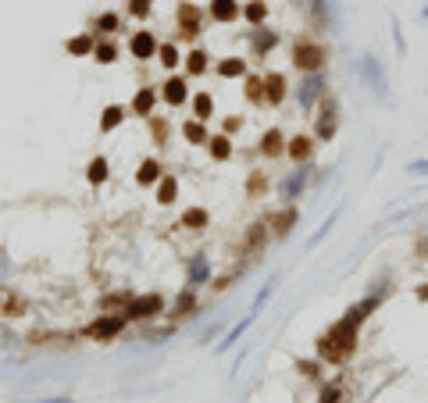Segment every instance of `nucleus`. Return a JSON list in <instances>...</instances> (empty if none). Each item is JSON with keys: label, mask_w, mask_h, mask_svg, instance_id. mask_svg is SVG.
Instances as JSON below:
<instances>
[{"label": "nucleus", "mask_w": 428, "mask_h": 403, "mask_svg": "<svg viewBox=\"0 0 428 403\" xmlns=\"http://www.w3.org/2000/svg\"><path fill=\"white\" fill-rule=\"evenodd\" d=\"M121 118H125V107H118V104H111V107L104 111V118H100V129H104V132H111L114 126H121Z\"/></svg>", "instance_id": "6ab92c4d"}, {"label": "nucleus", "mask_w": 428, "mask_h": 403, "mask_svg": "<svg viewBox=\"0 0 428 403\" xmlns=\"http://www.w3.org/2000/svg\"><path fill=\"white\" fill-rule=\"evenodd\" d=\"M93 57L100 61V65H111V61L118 57V50H114L111 43H97V47H93Z\"/></svg>", "instance_id": "7c9ffc66"}, {"label": "nucleus", "mask_w": 428, "mask_h": 403, "mask_svg": "<svg viewBox=\"0 0 428 403\" xmlns=\"http://www.w3.org/2000/svg\"><path fill=\"white\" fill-rule=\"evenodd\" d=\"M165 311V300L158 296V293H146V296H136V300H129L125 303V318H136V321H143V318H154V314H161Z\"/></svg>", "instance_id": "7ed1b4c3"}, {"label": "nucleus", "mask_w": 428, "mask_h": 403, "mask_svg": "<svg viewBox=\"0 0 428 403\" xmlns=\"http://www.w3.org/2000/svg\"><path fill=\"white\" fill-rule=\"evenodd\" d=\"M264 82H257V79H247V93H250V97L254 100H264V89H261Z\"/></svg>", "instance_id": "e433bc0d"}, {"label": "nucleus", "mask_w": 428, "mask_h": 403, "mask_svg": "<svg viewBox=\"0 0 428 403\" xmlns=\"http://www.w3.org/2000/svg\"><path fill=\"white\" fill-rule=\"evenodd\" d=\"M418 300H428V286H421V289H418Z\"/></svg>", "instance_id": "79ce46f5"}, {"label": "nucleus", "mask_w": 428, "mask_h": 403, "mask_svg": "<svg viewBox=\"0 0 428 403\" xmlns=\"http://www.w3.org/2000/svg\"><path fill=\"white\" fill-rule=\"evenodd\" d=\"M357 328H360V321H353L350 314L346 318H339L335 321L321 339H318V357L321 360H346L350 353H353V347H357Z\"/></svg>", "instance_id": "f257e3e1"}, {"label": "nucleus", "mask_w": 428, "mask_h": 403, "mask_svg": "<svg viewBox=\"0 0 428 403\" xmlns=\"http://www.w3.org/2000/svg\"><path fill=\"white\" fill-rule=\"evenodd\" d=\"M325 93V75H318V72H311L307 79L300 82V89H296V100H300V107H314V100Z\"/></svg>", "instance_id": "39448f33"}, {"label": "nucleus", "mask_w": 428, "mask_h": 403, "mask_svg": "<svg viewBox=\"0 0 428 403\" xmlns=\"http://www.w3.org/2000/svg\"><path fill=\"white\" fill-rule=\"evenodd\" d=\"M261 150L268 153V158H279V153L286 150V146H282V132H279V129L264 132V139H261Z\"/></svg>", "instance_id": "4468645a"}, {"label": "nucleus", "mask_w": 428, "mask_h": 403, "mask_svg": "<svg viewBox=\"0 0 428 403\" xmlns=\"http://www.w3.org/2000/svg\"><path fill=\"white\" fill-rule=\"evenodd\" d=\"M264 15H268V8L261 4V0H254V4H247V8H243V18H247V22H254V25H261V22H264Z\"/></svg>", "instance_id": "b1692460"}, {"label": "nucleus", "mask_w": 428, "mask_h": 403, "mask_svg": "<svg viewBox=\"0 0 428 403\" xmlns=\"http://www.w3.org/2000/svg\"><path fill=\"white\" fill-rule=\"evenodd\" d=\"M211 97H207V93H197V97H193V111H197V118L204 121V118H211Z\"/></svg>", "instance_id": "cd10ccee"}, {"label": "nucleus", "mask_w": 428, "mask_h": 403, "mask_svg": "<svg viewBox=\"0 0 428 403\" xmlns=\"http://www.w3.org/2000/svg\"><path fill=\"white\" fill-rule=\"evenodd\" d=\"M218 75L222 79H236V75H247V65H243V57H229L218 65Z\"/></svg>", "instance_id": "f3484780"}, {"label": "nucleus", "mask_w": 428, "mask_h": 403, "mask_svg": "<svg viewBox=\"0 0 428 403\" xmlns=\"http://www.w3.org/2000/svg\"><path fill=\"white\" fill-rule=\"evenodd\" d=\"M425 18H428V8H425Z\"/></svg>", "instance_id": "c03bdc74"}, {"label": "nucleus", "mask_w": 428, "mask_h": 403, "mask_svg": "<svg viewBox=\"0 0 428 403\" xmlns=\"http://www.w3.org/2000/svg\"><path fill=\"white\" fill-rule=\"evenodd\" d=\"M211 15H214V22H236L239 4L236 0H211Z\"/></svg>", "instance_id": "1a4fd4ad"}, {"label": "nucleus", "mask_w": 428, "mask_h": 403, "mask_svg": "<svg viewBox=\"0 0 428 403\" xmlns=\"http://www.w3.org/2000/svg\"><path fill=\"white\" fill-rule=\"evenodd\" d=\"M193 303H197V300H193V293H182V296L175 300V318H186V314L193 311Z\"/></svg>", "instance_id": "2f4dec72"}, {"label": "nucleus", "mask_w": 428, "mask_h": 403, "mask_svg": "<svg viewBox=\"0 0 428 403\" xmlns=\"http://www.w3.org/2000/svg\"><path fill=\"white\" fill-rule=\"evenodd\" d=\"M93 50V40L89 36H75V40H68V54H89Z\"/></svg>", "instance_id": "473e14b6"}, {"label": "nucleus", "mask_w": 428, "mask_h": 403, "mask_svg": "<svg viewBox=\"0 0 428 403\" xmlns=\"http://www.w3.org/2000/svg\"><path fill=\"white\" fill-rule=\"evenodd\" d=\"M293 222H296V211L289 207V211H282V214H279V218H275V222H271V229H275V232H279V236H286Z\"/></svg>", "instance_id": "393cba45"}, {"label": "nucleus", "mask_w": 428, "mask_h": 403, "mask_svg": "<svg viewBox=\"0 0 428 403\" xmlns=\"http://www.w3.org/2000/svg\"><path fill=\"white\" fill-rule=\"evenodd\" d=\"M175 193H178V182L168 175V178H161V185H158V200L161 204H171L175 200Z\"/></svg>", "instance_id": "4be33fe9"}, {"label": "nucleus", "mask_w": 428, "mask_h": 403, "mask_svg": "<svg viewBox=\"0 0 428 403\" xmlns=\"http://www.w3.org/2000/svg\"><path fill=\"white\" fill-rule=\"evenodd\" d=\"M33 403H72L68 396H50V400H33Z\"/></svg>", "instance_id": "a19ab883"}, {"label": "nucleus", "mask_w": 428, "mask_h": 403, "mask_svg": "<svg viewBox=\"0 0 428 403\" xmlns=\"http://www.w3.org/2000/svg\"><path fill=\"white\" fill-rule=\"evenodd\" d=\"M421 254H428V239H425V243H421Z\"/></svg>", "instance_id": "37998d69"}, {"label": "nucleus", "mask_w": 428, "mask_h": 403, "mask_svg": "<svg viewBox=\"0 0 428 403\" xmlns=\"http://www.w3.org/2000/svg\"><path fill=\"white\" fill-rule=\"evenodd\" d=\"M321 403H339V386H328L321 393Z\"/></svg>", "instance_id": "58836bf2"}, {"label": "nucleus", "mask_w": 428, "mask_h": 403, "mask_svg": "<svg viewBox=\"0 0 428 403\" xmlns=\"http://www.w3.org/2000/svg\"><path fill=\"white\" fill-rule=\"evenodd\" d=\"M165 100L171 107H182L186 104V79H168L165 82Z\"/></svg>", "instance_id": "9d476101"}, {"label": "nucleus", "mask_w": 428, "mask_h": 403, "mask_svg": "<svg viewBox=\"0 0 428 403\" xmlns=\"http://www.w3.org/2000/svg\"><path fill=\"white\" fill-rule=\"evenodd\" d=\"M282 97H286V79L275 72V75L264 79V100L268 104H282Z\"/></svg>", "instance_id": "6e6552de"}, {"label": "nucleus", "mask_w": 428, "mask_h": 403, "mask_svg": "<svg viewBox=\"0 0 428 403\" xmlns=\"http://www.w3.org/2000/svg\"><path fill=\"white\" fill-rule=\"evenodd\" d=\"M129 11H132L136 18H143V15L150 11V0H132V4H129Z\"/></svg>", "instance_id": "4c0bfd02"}, {"label": "nucleus", "mask_w": 428, "mask_h": 403, "mask_svg": "<svg viewBox=\"0 0 428 403\" xmlns=\"http://www.w3.org/2000/svg\"><path fill=\"white\" fill-rule=\"evenodd\" d=\"M250 321H254V314H250V318H243V321H239V325H236V328H232V332H229V335H225V343H222V347H218V350H229V347H232V343H236V339H239V335H243V332H247V328H250Z\"/></svg>", "instance_id": "c85d7f7f"}, {"label": "nucleus", "mask_w": 428, "mask_h": 403, "mask_svg": "<svg viewBox=\"0 0 428 403\" xmlns=\"http://www.w3.org/2000/svg\"><path fill=\"white\" fill-rule=\"evenodd\" d=\"M325 47L321 43H314V40H300L296 47H293V65L300 68V72H318L321 65H325Z\"/></svg>", "instance_id": "f03ea898"}, {"label": "nucleus", "mask_w": 428, "mask_h": 403, "mask_svg": "<svg viewBox=\"0 0 428 403\" xmlns=\"http://www.w3.org/2000/svg\"><path fill=\"white\" fill-rule=\"evenodd\" d=\"M86 178H89V182H104V178H107V161H104V158L89 161V172H86Z\"/></svg>", "instance_id": "a878e982"}, {"label": "nucleus", "mask_w": 428, "mask_h": 403, "mask_svg": "<svg viewBox=\"0 0 428 403\" xmlns=\"http://www.w3.org/2000/svg\"><path fill=\"white\" fill-rule=\"evenodd\" d=\"M182 225L186 229H204L207 225V211H186L182 214Z\"/></svg>", "instance_id": "bb28decb"}, {"label": "nucleus", "mask_w": 428, "mask_h": 403, "mask_svg": "<svg viewBox=\"0 0 428 403\" xmlns=\"http://www.w3.org/2000/svg\"><path fill=\"white\" fill-rule=\"evenodd\" d=\"M275 43H279V36L271 29H257L254 33V54H268V50H275Z\"/></svg>", "instance_id": "2eb2a0df"}, {"label": "nucleus", "mask_w": 428, "mask_h": 403, "mask_svg": "<svg viewBox=\"0 0 428 403\" xmlns=\"http://www.w3.org/2000/svg\"><path fill=\"white\" fill-rule=\"evenodd\" d=\"M207 143H211V153H214V158H218V161H229L232 146H229V139H225V136H214V139H207Z\"/></svg>", "instance_id": "5701e85b"}, {"label": "nucleus", "mask_w": 428, "mask_h": 403, "mask_svg": "<svg viewBox=\"0 0 428 403\" xmlns=\"http://www.w3.org/2000/svg\"><path fill=\"white\" fill-rule=\"evenodd\" d=\"M186 68H190V75H200V72H207V54H204V50H193V54H190V65H186Z\"/></svg>", "instance_id": "c756f323"}, {"label": "nucleus", "mask_w": 428, "mask_h": 403, "mask_svg": "<svg viewBox=\"0 0 428 403\" xmlns=\"http://www.w3.org/2000/svg\"><path fill=\"white\" fill-rule=\"evenodd\" d=\"M178 33L182 36H197L200 33V11L193 4H182L178 8Z\"/></svg>", "instance_id": "0eeeda50"}, {"label": "nucleus", "mask_w": 428, "mask_h": 403, "mask_svg": "<svg viewBox=\"0 0 428 403\" xmlns=\"http://www.w3.org/2000/svg\"><path fill=\"white\" fill-rule=\"evenodd\" d=\"M97 29H100V33H114V29H118V15H100V22H97Z\"/></svg>", "instance_id": "c9c22d12"}, {"label": "nucleus", "mask_w": 428, "mask_h": 403, "mask_svg": "<svg viewBox=\"0 0 428 403\" xmlns=\"http://www.w3.org/2000/svg\"><path fill=\"white\" fill-rule=\"evenodd\" d=\"M182 132H186V139H193V143H207V132H204L200 121H190V126L182 129Z\"/></svg>", "instance_id": "72a5a7b5"}, {"label": "nucleus", "mask_w": 428, "mask_h": 403, "mask_svg": "<svg viewBox=\"0 0 428 403\" xmlns=\"http://www.w3.org/2000/svg\"><path fill=\"white\" fill-rule=\"evenodd\" d=\"M335 136V104H328L318 118V139H332Z\"/></svg>", "instance_id": "f8f14e48"}, {"label": "nucleus", "mask_w": 428, "mask_h": 403, "mask_svg": "<svg viewBox=\"0 0 428 403\" xmlns=\"http://www.w3.org/2000/svg\"><path fill=\"white\" fill-rule=\"evenodd\" d=\"M161 65H165V68H175V65H178V50H175L171 43L161 47Z\"/></svg>", "instance_id": "f704fd0d"}, {"label": "nucleus", "mask_w": 428, "mask_h": 403, "mask_svg": "<svg viewBox=\"0 0 428 403\" xmlns=\"http://www.w3.org/2000/svg\"><path fill=\"white\" fill-rule=\"evenodd\" d=\"M360 72L372 79V86H375V89H382V86H385V79H382V72H379V65H375V57H364V61H360Z\"/></svg>", "instance_id": "aec40b11"}, {"label": "nucleus", "mask_w": 428, "mask_h": 403, "mask_svg": "<svg viewBox=\"0 0 428 403\" xmlns=\"http://www.w3.org/2000/svg\"><path fill=\"white\" fill-rule=\"evenodd\" d=\"M125 321H129L125 314H100L93 325L86 328V335H89V339H100V343H104V339H114L121 328H125Z\"/></svg>", "instance_id": "20e7f679"}, {"label": "nucleus", "mask_w": 428, "mask_h": 403, "mask_svg": "<svg viewBox=\"0 0 428 403\" xmlns=\"http://www.w3.org/2000/svg\"><path fill=\"white\" fill-rule=\"evenodd\" d=\"M303 185H307V172L300 168V172H293V175L282 182V200H296V193L303 190Z\"/></svg>", "instance_id": "9b49d317"}, {"label": "nucleus", "mask_w": 428, "mask_h": 403, "mask_svg": "<svg viewBox=\"0 0 428 403\" xmlns=\"http://www.w3.org/2000/svg\"><path fill=\"white\" fill-rule=\"evenodd\" d=\"M207 271H211L207 261H204V257H193V261H190V286H200L204 278H207Z\"/></svg>", "instance_id": "412c9836"}, {"label": "nucleus", "mask_w": 428, "mask_h": 403, "mask_svg": "<svg viewBox=\"0 0 428 403\" xmlns=\"http://www.w3.org/2000/svg\"><path fill=\"white\" fill-rule=\"evenodd\" d=\"M411 172H418V175H428V161H411Z\"/></svg>", "instance_id": "ea45409f"}, {"label": "nucleus", "mask_w": 428, "mask_h": 403, "mask_svg": "<svg viewBox=\"0 0 428 403\" xmlns=\"http://www.w3.org/2000/svg\"><path fill=\"white\" fill-rule=\"evenodd\" d=\"M286 150H289L293 161H307V158H311V139H307V136H296V139H289Z\"/></svg>", "instance_id": "dca6fc26"}, {"label": "nucleus", "mask_w": 428, "mask_h": 403, "mask_svg": "<svg viewBox=\"0 0 428 403\" xmlns=\"http://www.w3.org/2000/svg\"><path fill=\"white\" fill-rule=\"evenodd\" d=\"M154 100H158V93L146 86V89H139V93H136V100H132V111H136V114H150V111H154Z\"/></svg>", "instance_id": "ddd939ff"}, {"label": "nucleus", "mask_w": 428, "mask_h": 403, "mask_svg": "<svg viewBox=\"0 0 428 403\" xmlns=\"http://www.w3.org/2000/svg\"><path fill=\"white\" fill-rule=\"evenodd\" d=\"M129 47H132V57L146 61V57H154V54H158V36L143 29V33H136V36H132V43H129Z\"/></svg>", "instance_id": "423d86ee"}, {"label": "nucleus", "mask_w": 428, "mask_h": 403, "mask_svg": "<svg viewBox=\"0 0 428 403\" xmlns=\"http://www.w3.org/2000/svg\"><path fill=\"white\" fill-rule=\"evenodd\" d=\"M136 178H139V185H150V182H158V178H161V165H158L154 158H150V161H143V165H139V175H136Z\"/></svg>", "instance_id": "a211bd4d"}]
</instances>
